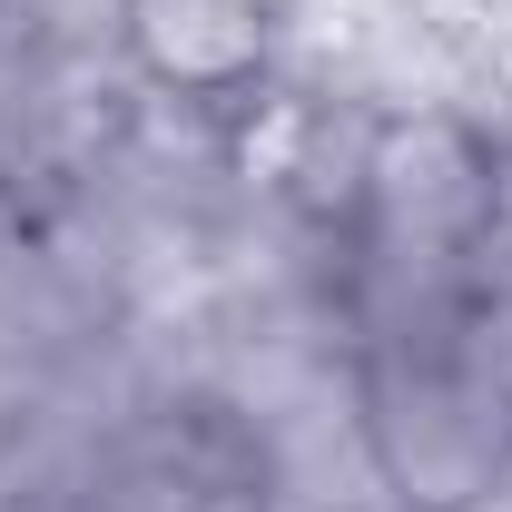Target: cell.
I'll use <instances>...</instances> for the list:
<instances>
[{
	"label": "cell",
	"instance_id": "1",
	"mask_svg": "<svg viewBox=\"0 0 512 512\" xmlns=\"http://www.w3.org/2000/svg\"><path fill=\"white\" fill-rule=\"evenodd\" d=\"M296 30H306V0H119L109 60L148 109L227 128L286 79Z\"/></svg>",
	"mask_w": 512,
	"mask_h": 512
}]
</instances>
